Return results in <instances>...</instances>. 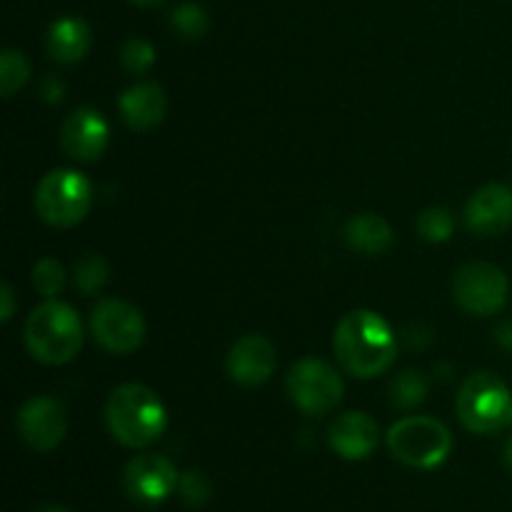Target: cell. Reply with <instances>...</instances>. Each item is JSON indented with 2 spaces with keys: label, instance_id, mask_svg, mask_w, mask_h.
<instances>
[{
  "label": "cell",
  "instance_id": "6da1fadb",
  "mask_svg": "<svg viewBox=\"0 0 512 512\" xmlns=\"http://www.w3.org/2000/svg\"><path fill=\"white\" fill-rule=\"evenodd\" d=\"M335 355L355 378H375L395 363L398 340L375 310H353L335 328Z\"/></svg>",
  "mask_w": 512,
  "mask_h": 512
},
{
  "label": "cell",
  "instance_id": "7a4b0ae2",
  "mask_svg": "<svg viewBox=\"0 0 512 512\" xmlns=\"http://www.w3.org/2000/svg\"><path fill=\"white\" fill-rule=\"evenodd\" d=\"M110 435L125 448H145L163 435L168 413L158 395L138 383H125L110 393L105 405Z\"/></svg>",
  "mask_w": 512,
  "mask_h": 512
},
{
  "label": "cell",
  "instance_id": "3957f363",
  "mask_svg": "<svg viewBox=\"0 0 512 512\" xmlns=\"http://www.w3.org/2000/svg\"><path fill=\"white\" fill-rule=\"evenodd\" d=\"M25 345L40 363H70L83 348V325L78 313L55 298L38 305L25 323Z\"/></svg>",
  "mask_w": 512,
  "mask_h": 512
},
{
  "label": "cell",
  "instance_id": "277c9868",
  "mask_svg": "<svg viewBox=\"0 0 512 512\" xmlns=\"http://www.w3.org/2000/svg\"><path fill=\"white\" fill-rule=\"evenodd\" d=\"M458 418L470 433L495 435L512 425V393L495 373H473L458 393Z\"/></svg>",
  "mask_w": 512,
  "mask_h": 512
},
{
  "label": "cell",
  "instance_id": "5b68a950",
  "mask_svg": "<svg viewBox=\"0 0 512 512\" xmlns=\"http://www.w3.org/2000/svg\"><path fill=\"white\" fill-rule=\"evenodd\" d=\"M388 450L408 468L433 470L448 460L453 450V435L440 420L413 415L390 428Z\"/></svg>",
  "mask_w": 512,
  "mask_h": 512
},
{
  "label": "cell",
  "instance_id": "8992f818",
  "mask_svg": "<svg viewBox=\"0 0 512 512\" xmlns=\"http://www.w3.org/2000/svg\"><path fill=\"white\" fill-rule=\"evenodd\" d=\"M93 190L78 170H50L35 190V210L53 228H73L88 215Z\"/></svg>",
  "mask_w": 512,
  "mask_h": 512
},
{
  "label": "cell",
  "instance_id": "52a82bcc",
  "mask_svg": "<svg viewBox=\"0 0 512 512\" xmlns=\"http://www.w3.org/2000/svg\"><path fill=\"white\" fill-rule=\"evenodd\" d=\"M288 393L295 408L305 415H323L343 400V380L325 360L303 358L290 368Z\"/></svg>",
  "mask_w": 512,
  "mask_h": 512
},
{
  "label": "cell",
  "instance_id": "ba28073f",
  "mask_svg": "<svg viewBox=\"0 0 512 512\" xmlns=\"http://www.w3.org/2000/svg\"><path fill=\"white\" fill-rule=\"evenodd\" d=\"M455 300L470 315H495L508 303L510 285L500 268L490 263L463 265L453 283Z\"/></svg>",
  "mask_w": 512,
  "mask_h": 512
},
{
  "label": "cell",
  "instance_id": "9c48e42d",
  "mask_svg": "<svg viewBox=\"0 0 512 512\" xmlns=\"http://www.w3.org/2000/svg\"><path fill=\"white\" fill-rule=\"evenodd\" d=\"M93 335L105 350L128 355L138 350L145 340V320L135 305L125 300H100L93 310Z\"/></svg>",
  "mask_w": 512,
  "mask_h": 512
},
{
  "label": "cell",
  "instance_id": "30bf717a",
  "mask_svg": "<svg viewBox=\"0 0 512 512\" xmlns=\"http://www.w3.org/2000/svg\"><path fill=\"white\" fill-rule=\"evenodd\" d=\"M180 475L165 455H138L123 473L125 493L140 505H160L178 490Z\"/></svg>",
  "mask_w": 512,
  "mask_h": 512
},
{
  "label": "cell",
  "instance_id": "8fae6325",
  "mask_svg": "<svg viewBox=\"0 0 512 512\" xmlns=\"http://www.w3.org/2000/svg\"><path fill=\"white\" fill-rule=\"evenodd\" d=\"M68 430L65 408L55 398L38 395L30 398L18 410V433L25 443L38 453H50L58 448Z\"/></svg>",
  "mask_w": 512,
  "mask_h": 512
},
{
  "label": "cell",
  "instance_id": "7c38bea8",
  "mask_svg": "<svg viewBox=\"0 0 512 512\" xmlns=\"http://www.w3.org/2000/svg\"><path fill=\"white\" fill-rule=\"evenodd\" d=\"M228 375L233 383L243 388H258L268 383L278 365L273 343L265 335H245L230 348L228 353Z\"/></svg>",
  "mask_w": 512,
  "mask_h": 512
},
{
  "label": "cell",
  "instance_id": "4fadbf2b",
  "mask_svg": "<svg viewBox=\"0 0 512 512\" xmlns=\"http://www.w3.org/2000/svg\"><path fill=\"white\" fill-rule=\"evenodd\" d=\"M110 140V128L103 115L93 108H80L65 118L60 128V143L65 153L83 163H93L105 153Z\"/></svg>",
  "mask_w": 512,
  "mask_h": 512
},
{
  "label": "cell",
  "instance_id": "5bb4252c",
  "mask_svg": "<svg viewBox=\"0 0 512 512\" xmlns=\"http://www.w3.org/2000/svg\"><path fill=\"white\" fill-rule=\"evenodd\" d=\"M465 220L468 228L483 238L505 233L512 225V190L500 183L480 188L465 208Z\"/></svg>",
  "mask_w": 512,
  "mask_h": 512
},
{
  "label": "cell",
  "instance_id": "9a60e30c",
  "mask_svg": "<svg viewBox=\"0 0 512 512\" xmlns=\"http://www.w3.org/2000/svg\"><path fill=\"white\" fill-rule=\"evenodd\" d=\"M328 443L340 458L365 460L378 448L380 425L365 413H345L330 425Z\"/></svg>",
  "mask_w": 512,
  "mask_h": 512
},
{
  "label": "cell",
  "instance_id": "2e32d148",
  "mask_svg": "<svg viewBox=\"0 0 512 512\" xmlns=\"http://www.w3.org/2000/svg\"><path fill=\"white\" fill-rule=\"evenodd\" d=\"M125 123L135 130H153L165 118V90L158 83H138L118 100Z\"/></svg>",
  "mask_w": 512,
  "mask_h": 512
},
{
  "label": "cell",
  "instance_id": "e0dca14e",
  "mask_svg": "<svg viewBox=\"0 0 512 512\" xmlns=\"http://www.w3.org/2000/svg\"><path fill=\"white\" fill-rule=\"evenodd\" d=\"M90 43H93V35H90L88 23L73 18V15L58 18L48 30V53L58 63L70 65L83 60L88 55Z\"/></svg>",
  "mask_w": 512,
  "mask_h": 512
},
{
  "label": "cell",
  "instance_id": "ac0fdd59",
  "mask_svg": "<svg viewBox=\"0 0 512 512\" xmlns=\"http://www.w3.org/2000/svg\"><path fill=\"white\" fill-rule=\"evenodd\" d=\"M345 240L355 253L383 255L393 245V228L375 213H360L345 225Z\"/></svg>",
  "mask_w": 512,
  "mask_h": 512
},
{
  "label": "cell",
  "instance_id": "d6986e66",
  "mask_svg": "<svg viewBox=\"0 0 512 512\" xmlns=\"http://www.w3.org/2000/svg\"><path fill=\"white\" fill-rule=\"evenodd\" d=\"M30 78V63L20 50H3L0 55V90L3 98L10 100Z\"/></svg>",
  "mask_w": 512,
  "mask_h": 512
},
{
  "label": "cell",
  "instance_id": "ffe728a7",
  "mask_svg": "<svg viewBox=\"0 0 512 512\" xmlns=\"http://www.w3.org/2000/svg\"><path fill=\"white\" fill-rule=\"evenodd\" d=\"M170 25H173V30L180 38L198 40L203 38L210 28L208 10L198 3H183L173 10V15H170Z\"/></svg>",
  "mask_w": 512,
  "mask_h": 512
},
{
  "label": "cell",
  "instance_id": "44dd1931",
  "mask_svg": "<svg viewBox=\"0 0 512 512\" xmlns=\"http://www.w3.org/2000/svg\"><path fill=\"white\" fill-rule=\"evenodd\" d=\"M425 393H428V385L420 378L418 370H403L400 375H395V380L390 383V395H393V403L398 408H415L425 400Z\"/></svg>",
  "mask_w": 512,
  "mask_h": 512
},
{
  "label": "cell",
  "instance_id": "7402d4cb",
  "mask_svg": "<svg viewBox=\"0 0 512 512\" xmlns=\"http://www.w3.org/2000/svg\"><path fill=\"white\" fill-rule=\"evenodd\" d=\"M418 233L428 243H445L455 233V218L448 208H428L418 218Z\"/></svg>",
  "mask_w": 512,
  "mask_h": 512
},
{
  "label": "cell",
  "instance_id": "603a6c76",
  "mask_svg": "<svg viewBox=\"0 0 512 512\" xmlns=\"http://www.w3.org/2000/svg\"><path fill=\"white\" fill-rule=\"evenodd\" d=\"M105 283H108V263L95 253L83 255V258L78 260V265H75V285H78L83 293L93 295L98 293Z\"/></svg>",
  "mask_w": 512,
  "mask_h": 512
},
{
  "label": "cell",
  "instance_id": "cb8c5ba5",
  "mask_svg": "<svg viewBox=\"0 0 512 512\" xmlns=\"http://www.w3.org/2000/svg\"><path fill=\"white\" fill-rule=\"evenodd\" d=\"M33 285L45 298H55L65 285V270L55 258H43L33 268Z\"/></svg>",
  "mask_w": 512,
  "mask_h": 512
},
{
  "label": "cell",
  "instance_id": "d4e9b609",
  "mask_svg": "<svg viewBox=\"0 0 512 512\" xmlns=\"http://www.w3.org/2000/svg\"><path fill=\"white\" fill-rule=\"evenodd\" d=\"M178 490L180 498H183V503L188 505V508H203L210 500V495H213L210 480L205 478L203 473H195V470H188V473L180 475Z\"/></svg>",
  "mask_w": 512,
  "mask_h": 512
},
{
  "label": "cell",
  "instance_id": "484cf974",
  "mask_svg": "<svg viewBox=\"0 0 512 512\" xmlns=\"http://www.w3.org/2000/svg\"><path fill=\"white\" fill-rule=\"evenodd\" d=\"M120 60L130 73H145L155 63V48L148 40L130 38L125 40L123 50H120Z\"/></svg>",
  "mask_w": 512,
  "mask_h": 512
},
{
  "label": "cell",
  "instance_id": "4316f807",
  "mask_svg": "<svg viewBox=\"0 0 512 512\" xmlns=\"http://www.w3.org/2000/svg\"><path fill=\"white\" fill-rule=\"evenodd\" d=\"M63 93H65V85L60 83L58 78H53V75H48V78L40 83V95H43L48 103H58V100H63Z\"/></svg>",
  "mask_w": 512,
  "mask_h": 512
},
{
  "label": "cell",
  "instance_id": "83f0119b",
  "mask_svg": "<svg viewBox=\"0 0 512 512\" xmlns=\"http://www.w3.org/2000/svg\"><path fill=\"white\" fill-rule=\"evenodd\" d=\"M0 303H3V308H0V320L8 323V320L13 318V310H15V295H13V288H10V283L0 285Z\"/></svg>",
  "mask_w": 512,
  "mask_h": 512
},
{
  "label": "cell",
  "instance_id": "f1b7e54d",
  "mask_svg": "<svg viewBox=\"0 0 512 512\" xmlns=\"http://www.w3.org/2000/svg\"><path fill=\"white\" fill-rule=\"evenodd\" d=\"M498 340H500V345H505V348L512 350V325L510 323L500 325V328H498Z\"/></svg>",
  "mask_w": 512,
  "mask_h": 512
},
{
  "label": "cell",
  "instance_id": "f546056e",
  "mask_svg": "<svg viewBox=\"0 0 512 512\" xmlns=\"http://www.w3.org/2000/svg\"><path fill=\"white\" fill-rule=\"evenodd\" d=\"M503 460L505 465H508V470L512 473V438L505 443V450H503Z\"/></svg>",
  "mask_w": 512,
  "mask_h": 512
},
{
  "label": "cell",
  "instance_id": "4dcf8cb0",
  "mask_svg": "<svg viewBox=\"0 0 512 512\" xmlns=\"http://www.w3.org/2000/svg\"><path fill=\"white\" fill-rule=\"evenodd\" d=\"M133 5H140V8H155V5L165 3V0H130Z\"/></svg>",
  "mask_w": 512,
  "mask_h": 512
},
{
  "label": "cell",
  "instance_id": "1f68e13d",
  "mask_svg": "<svg viewBox=\"0 0 512 512\" xmlns=\"http://www.w3.org/2000/svg\"><path fill=\"white\" fill-rule=\"evenodd\" d=\"M35 512H68V510L60 508V505H43V508H38Z\"/></svg>",
  "mask_w": 512,
  "mask_h": 512
}]
</instances>
